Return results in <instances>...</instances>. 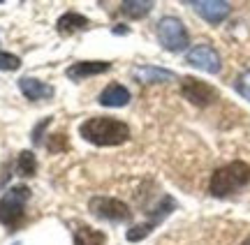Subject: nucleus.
Listing matches in <instances>:
<instances>
[{"label": "nucleus", "mask_w": 250, "mask_h": 245, "mask_svg": "<svg viewBox=\"0 0 250 245\" xmlns=\"http://www.w3.org/2000/svg\"><path fill=\"white\" fill-rule=\"evenodd\" d=\"M79 132L93 146H121L130 139V127L123 120L104 118V116H95L81 123Z\"/></svg>", "instance_id": "nucleus-1"}, {"label": "nucleus", "mask_w": 250, "mask_h": 245, "mask_svg": "<svg viewBox=\"0 0 250 245\" xmlns=\"http://www.w3.org/2000/svg\"><path fill=\"white\" fill-rule=\"evenodd\" d=\"M250 183V167L241 160H236V162H229L220 167V169H215L213 176H211V194L213 197H227V194H232V192L241 190L243 185H248Z\"/></svg>", "instance_id": "nucleus-2"}, {"label": "nucleus", "mask_w": 250, "mask_h": 245, "mask_svg": "<svg viewBox=\"0 0 250 245\" xmlns=\"http://www.w3.org/2000/svg\"><path fill=\"white\" fill-rule=\"evenodd\" d=\"M30 190L26 185H17L9 188L5 192V197L0 199V225L5 227H17L19 222L23 220V206H26Z\"/></svg>", "instance_id": "nucleus-3"}, {"label": "nucleus", "mask_w": 250, "mask_h": 245, "mask_svg": "<svg viewBox=\"0 0 250 245\" xmlns=\"http://www.w3.org/2000/svg\"><path fill=\"white\" fill-rule=\"evenodd\" d=\"M158 37H160V44L167 51H183L188 46V30L176 17H165L158 23Z\"/></svg>", "instance_id": "nucleus-4"}, {"label": "nucleus", "mask_w": 250, "mask_h": 245, "mask_svg": "<svg viewBox=\"0 0 250 245\" xmlns=\"http://www.w3.org/2000/svg\"><path fill=\"white\" fill-rule=\"evenodd\" d=\"M181 93L195 107H208V104H213L218 100V91H215L213 86L206 81H199L195 76H186L181 81Z\"/></svg>", "instance_id": "nucleus-5"}, {"label": "nucleus", "mask_w": 250, "mask_h": 245, "mask_svg": "<svg viewBox=\"0 0 250 245\" xmlns=\"http://www.w3.org/2000/svg\"><path fill=\"white\" fill-rule=\"evenodd\" d=\"M90 210L93 215H98L102 220H109V222H125L130 220V208L125 206L121 199H114V197H95L90 199Z\"/></svg>", "instance_id": "nucleus-6"}, {"label": "nucleus", "mask_w": 250, "mask_h": 245, "mask_svg": "<svg viewBox=\"0 0 250 245\" xmlns=\"http://www.w3.org/2000/svg\"><path fill=\"white\" fill-rule=\"evenodd\" d=\"M186 60L192 67H197V70H204V72L208 74H218L220 72V67H223V63H220V56H218V51H215L211 44H197L192 46L190 51H188Z\"/></svg>", "instance_id": "nucleus-7"}, {"label": "nucleus", "mask_w": 250, "mask_h": 245, "mask_svg": "<svg viewBox=\"0 0 250 245\" xmlns=\"http://www.w3.org/2000/svg\"><path fill=\"white\" fill-rule=\"evenodd\" d=\"M192 7L197 9L199 17L206 19L213 26L223 23L229 17V2H225V0H197V2H192Z\"/></svg>", "instance_id": "nucleus-8"}, {"label": "nucleus", "mask_w": 250, "mask_h": 245, "mask_svg": "<svg viewBox=\"0 0 250 245\" xmlns=\"http://www.w3.org/2000/svg\"><path fill=\"white\" fill-rule=\"evenodd\" d=\"M111 63H104V60H81V63H74L67 67V79L72 81H81V79H86V76H95V74H102L107 72Z\"/></svg>", "instance_id": "nucleus-9"}, {"label": "nucleus", "mask_w": 250, "mask_h": 245, "mask_svg": "<svg viewBox=\"0 0 250 245\" xmlns=\"http://www.w3.org/2000/svg\"><path fill=\"white\" fill-rule=\"evenodd\" d=\"M19 88H21V93H23V97H28V100H33V102L54 97V88L46 86L44 81H40V79H33V76L19 79Z\"/></svg>", "instance_id": "nucleus-10"}, {"label": "nucleus", "mask_w": 250, "mask_h": 245, "mask_svg": "<svg viewBox=\"0 0 250 245\" xmlns=\"http://www.w3.org/2000/svg\"><path fill=\"white\" fill-rule=\"evenodd\" d=\"M132 76L139 83H165V81H174L176 74L169 70H162V67H153V65H142V67H134Z\"/></svg>", "instance_id": "nucleus-11"}, {"label": "nucleus", "mask_w": 250, "mask_h": 245, "mask_svg": "<svg viewBox=\"0 0 250 245\" xmlns=\"http://www.w3.org/2000/svg\"><path fill=\"white\" fill-rule=\"evenodd\" d=\"M127 102H130V91L125 86H121V83H111V86H107L104 91L100 93V104L102 107L118 109V107H125Z\"/></svg>", "instance_id": "nucleus-12"}, {"label": "nucleus", "mask_w": 250, "mask_h": 245, "mask_svg": "<svg viewBox=\"0 0 250 245\" xmlns=\"http://www.w3.org/2000/svg\"><path fill=\"white\" fill-rule=\"evenodd\" d=\"M88 26H90L88 19L77 14V12H67V14H62V17L56 21V28H58V33H61L62 37L74 35V33H79V30H86Z\"/></svg>", "instance_id": "nucleus-13"}, {"label": "nucleus", "mask_w": 250, "mask_h": 245, "mask_svg": "<svg viewBox=\"0 0 250 245\" xmlns=\"http://www.w3.org/2000/svg\"><path fill=\"white\" fill-rule=\"evenodd\" d=\"M107 234L90 227H79L74 231V245H104Z\"/></svg>", "instance_id": "nucleus-14"}, {"label": "nucleus", "mask_w": 250, "mask_h": 245, "mask_svg": "<svg viewBox=\"0 0 250 245\" xmlns=\"http://www.w3.org/2000/svg\"><path fill=\"white\" fill-rule=\"evenodd\" d=\"M151 9H153L151 0H125L123 5H121V12L127 19H144Z\"/></svg>", "instance_id": "nucleus-15"}, {"label": "nucleus", "mask_w": 250, "mask_h": 245, "mask_svg": "<svg viewBox=\"0 0 250 245\" xmlns=\"http://www.w3.org/2000/svg\"><path fill=\"white\" fill-rule=\"evenodd\" d=\"M37 171V160L33 151H21L17 160V173L19 176H35Z\"/></svg>", "instance_id": "nucleus-16"}, {"label": "nucleus", "mask_w": 250, "mask_h": 245, "mask_svg": "<svg viewBox=\"0 0 250 245\" xmlns=\"http://www.w3.org/2000/svg\"><path fill=\"white\" fill-rule=\"evenodd\" d=\"M174 208H176V201L171 199V197H162L160 204H158V206L151 210V222H153V225H160L162 220L167 218V215H169Z\"/></svg>", "instance_id": "nucleus-17"}, {"label": "nucleus", "mask_w": 250, "mask_h": 245, "mask_svg": "<svg viewBox=\"0 0 250 245\" xmlns=\"http://www.w3.org/2000/svg\"><path fill=\"white\" fill-rule=\"evenodd\" d=\"M46 148H49V153H65L70 148V141L65 134H51L46 141Z\"/></svg>", "instance_id": "nucleus-18"}, {"label": "nucleus", "mask_w": 250, "mask_h": 245, "mask_svg": "<svg viewBox=\"0 0 250 245\" xmlns=\"http://www.w3.org/2000/svg\"><path fill=\"white\" fill-rule=\"evenodd\" d=\"M153 222H144V225H134L130 231H127V241H132V243H137V241H142V238H146L148 234L153 231Z\"/></svg>", "instance_id": "nucleus-19"}, {"label": "nucleus", "mask_w": 250, "mask_h": 245, "mask_svg": "<svg viewBox=\"0 0 250 245\" xmlns=\"http://www.w3.org/2000/svg\"><path fill=\"white\" fill-rule=\"evenodd\" d=\"M19 67H21V58H19V56L0 51V70H2V72H14Z\"/></svg>", "instance_id": "nucleus-20"}, {"label": "nucleus", "mask_w": 250, "mask_h": 245, "mask_svg": "<svg viewBox=\"0 0 250 245\" xmlns=\"http://www.w3.org/2000/svg\"><path fill=\"white\" fill-rule=\"evenodd\" d=\"M236 91L241 93L246 100H250V70L239 76V81H236Z\"/></svg>", "instance_id": "nucleus-21"}, {"label": "nucleus", "mask_w": 250, "mask_h": 245, "mask_svg": "<svg viewBox=\"0 0 250 245\" xmlns=\"http://www.w3.org/2000/svg\"><path fill=\"white\" fill-rule=\"evenodd\" d=\"M49 125H51V118H42L40 123H37L35 130H33V136H30V139H33V144H40V141H42V134H44V130Z\"/></svg>", "instance_id": "nucleus-22"}, {"label": "nucleus", "mask_w": 250, "mask_h": 245, "mask_svg": "<svg viewBox=\"0 0 250 245\" xmlns=\"http://www.w3.org/2000/svg\"><path fill=\"white\" fill-rule=\"evenodd\" d=\"M114 33H116V35H127V33H130V30H127V28H114Z\"/></svg>", "instance_id": "nucleus-23"}, {"label": "nucleus", "mask_w": 250, "mask_h": 245, "mask_svg": "<svg viewBox=\"0 0 250 245\" xmlns=\"http://www.w3.org/2000/svg\"><path fill=\"white\" fill-rule=\"evenodd\" d=\"M241 245H250V236H248V238H246V241H243V243H241Z\"/></svg>", "instance_id": "nucleus-24"}, {"label": "nucleus", "mask_w": 250, "mask_h": 245, "mask_svg": "<svg viewBox=\"0 0 250 245\" xmlns=\"http://www.w3.org/2000/svg\"><path fill=\"white\" fill-rule=\"evenodd\" d=\"M14 245H19V243H14Z\"/></svg>", "instance_id": "nucleus-25"}]
</instances>
